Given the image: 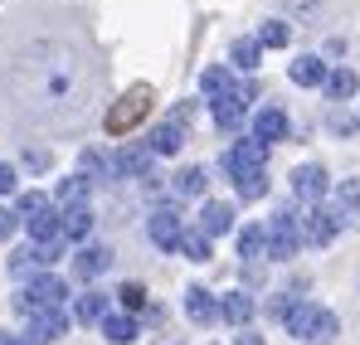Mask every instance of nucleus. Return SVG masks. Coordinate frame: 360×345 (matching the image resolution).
Here are the masks:
<instances>
[{
  "label": "nucleus",
  "mask_w": 360,
  "mask_h": 345,
  "mask_svg": "<svg viewBox=\"0 0 360 345\" xmlns=\"http://www.w3.org/2000/svg\"><path fill=\"white\" fill-rule=\"evenodd\" d=\"M88 58L68 54L59 44H34L30 54L20 58V78H34L30 93H20V108L30 122H49V126H68L78 122L88 108V93H93V73L83 68Z\"/></svg>",
  "instance_id": "1"
},
{
  "label": "nucleus",
  "mask_w": 360,
  "mask_h": 345,
  "mask_svg": "<svg viewBox=\"0 0 360 345\" xmlns=\"http://www.w3.org/2000/svg\"><path fill=\"white\" fill-rule=\"evenodd\" d=\"M151 98H156V93H151L146 83H136V88H127V93H122L117 103L108 108V117H103V126H108L112 136H127V131H131V126H136L141 117L151 112Z\"/></svg>",
  "instance_id": "2"
},
{
  "label": "nucleus",
  "mask_w": 360,
  "mask_h": 345,
  "mask_svg": "<svg viewBox=\"0 0 360 345\" xmlns=\"http://www.w3.org/2000/svg\"><path fill=\"white\" fill-rule=\"evenodd\" d=\"M224 166H229V175L234 180H243V175H263V166H268V146L253 136V141H239L229 156H224Z\"/></svg>",
  "instance_id": "3"
},
{
  "label": "nucleus",
  "mask_w": 360,
  "mask_h": 345,
  "mask_svg": "<svg viewBox=\"0 0 360 345\" xmlns=\"http://www.w3.org/2000/svg\"><path fill=\"white\" fill-rule=\"evenodd\" d=\"M326 190H331V175L321 171V166H297L292 171V195H297L302 204H321Z\"/></svg>",
  "instance_id": "4"
},
{
  "label": "nucleus",
  "mask_w": 360,
  "mask_h": 345,
  "mask_svg": "<svg viewBox=\"0 0 360 345\" xmlns=\"http://www.w3.org/2000/svg\"><path fill=\"white\" fill-rule=\"evenodd\" d=\"M180 238H185V224H180L176 204L151 209V243H156V248H180Z\"/></svg>",
  "instance_id": "5"
},
{
  "label": "nucleus",
  "mask_w": 360,
  "mask_h": 345,
  "mask_svg": "<svg viewBox=\"0 0 360 345\" xmlns=\"http://www.w3.org/2000/svg\"><path fill=\"white\" fill-rule=\"evenodd\" d=\"M108 268H112V248H103V243H83V248L73 253V273H78L83 282L103 278Z\"/></svg>",
  "instance_id": "6"
},
{
  "label": "nucleus",
  "mask_w": 360,
  "mask_h": 345,
  "mask_svg": "<svg viewBox=\"0 0 360 345\" xmlns=\"http://www.w3.org/2000/svg\"><path fill=\"white\" fill-rule=\"evenodd\" d=\"M341 224H346V214H336V209H311L307 219H302V233H307V243H331L336 233H341Z\"/></svg>",
  "instance_id": "7"
},
{
  "label": "nucleus",
  "mask_w": 360,
  "mask_h": 345,
  "mask_svg": "<svg viewBox=\"0 0 360 345\" xmlns=\"http://www.w3.org/2000/svg\"><path fill=\"white\" fill-rule=\"evenodd\" d=\"M63 331H68V316H63V311H39V316L30 321V331H25L20 345H49V341H59Z\"/></svg>",
  "instance_id": "8"
},
{
  "label": "nucleus",
  "mask_w": 360,
  "mask_h": 345,
  "mask_svg": "<svg viewBox=\"0 0 360 345\" xmlns=\"http://www.w3.org/2000/svg\"><path fill=\"white\" fill-rule=\"evenodd\" d=\"M185 316H190L195 326H214V321H219V301H214V292L185 287Z\"/></svg>",
  "instance_id": "9"
},
{
  "label": "nucleus",
  "mask_w": 360,
  "mask_h": 345,
  "mask_svg": "<svg viewBox=\"0 0 360 345\" xmlns=\"http://www.w3.org/2000/svg\"><path fill=\"white\" fill-rule=\"evenodd\" d=\"M73 321H83V326H103V321H108V292L88 287L78 301H73Z\"/></svg>",
  "instance_id": "10"
},
{
  "label": "nucleus",
  "mask_w": 360,
  "mask_h": 345,
  "mask_svg": "<svg viewBox=\"0 0 360 345\" xmlns=\"http://www.w3.org/2000/svg\"><path fill=\"white\" fill-rule=\"evenodd\" d=\"M200 229L210 233V238L229 233V229H234V204H224V200H205V209H200Z\"/></svg>",
  "instance_id": "11"
},
{
  "label": "nucleus",
  "mask_w": 360,
  "mask_h": 345,
  "mask_svg": "<svg viewBox=\"0 0 360 345\" xmlns=\"http://www.w3.org/2000/svg\"><path fill=\"white\" fill-rule=\"evenodd\" d=\"M253 136H258L263 146L283 141V136H288V112H283V108H263V112L253 117Z\"/></svg>",
  "instance_id": "12"
},
{
  "label": "nucleus",
  "mask_w": 360,
  "mask_h": 345,
  "mask_svg": "<svg viewBox=\"0 0 360 345\" xmlns=\"http://www.w3.org/2000/svg\"><path fill=\"white\" fill-rule=\"evenodd\" d=\"M288 73H292V83H297V88H326V78H331V73H326V63H321L316 54L292 58V68H288Z\"/></svg>",
  "instance_id": "13"
},
{
  "label": "nucleus",
  "mask_w": 360,
  "mask_h": 345,
  "mask_svg": "<svg viewBox=\"0 0 360 345\" xmlns=\"http://www.w3.org/2000/svg\"><path fill=\"white\" fill-rule=\"evenodd\" d=\"M180 141H185V126H180L176 117H166V122L151 131V141H146V146H151V156H176Z\"/></svg>",
  "instance_id": "14"
},
{
  "label": "nucleus",
  "mask_w": 360,
  "mask_h": 345,
  "mask_svg": "<svg viewBox=\"0 0 360 345\" xmlns=\"http://www.w3.org/2000/svg\"><path fill=\"white\" fill-rule=\"evenodd\" d=\"M112 171H117V175H131V180H141V175L151 171V146H122L117 161H112Z\"/></svg>",
  "instance_id": "15"
},
{
  "label": "nucleus",
  "mask_w": 360,
  "mask_h": 345,
  "mask_svg": "<svg viewBox=\"0 0 360 345\" xmlns=\"http://www.w3.org/2000/svg\"><path fill=\"white\" fill-rule=\"evenodd\" d=\"M243 98H248V88H234V93H224L219 103H210V108H214V122H219L224 131H234L243 122Z\"/></svg>",
  "instance_id": "16"
},
{
  "label": "nucleus",
  "mask_w": 360,
  "mask_h": 345,
  "mask_svg": "<svg viewBox=\"0 0 360 345\" xmlns=\"http://www.w3.org/2000/svg\"><path fill=\"white\" fill-rule=\"evenodd\" d=\"M219 316H224V321H229V326H248V321H253V297H248V292H229V297H224V301H219Z\"/></svg>",
  "instance_id": "17"
},
{
  "label": "nucleus",
  "mask_w": 360,
  "mask_h": 345,
  "mask_svg": "<svg viewBox=\"0 0 360 345\" xmlns=\"http://www.w3.org/2000/svg\"><path fill=\"white\" fill-rule=\"evenodd\" d=\"M39 268H44V263H39V248H34V243H25V248L10 253V278H30V282H34Z\"/></svg>",
  "instance_id": "18"
},
{
  "label": "nucleus",
  "mask_w": 360,
  "mask_h": 345,
  "mask_svg": "<svg viewBox=\"0 0 360 345\" xmlns=\"http://www.w3.org/2000/svg\"><path fill=\"white\" fill-rule=\"evenodd\" d=\"M25 229H30V238H34V243H54V238H63V214H59V209H49V214L30 219Z\"/></svg>",
  "instance_id": "19"
},
{
  "label": "nucleus",
  "mask_w": 360,
  "mask_h": 345,
  "mask_svg": "<svg viewBox=\"0 0 360 345\" xmlns=\"http://www.w3.org/2000/svg\"><path fill=\"white\" fill-rule=\"evenodd\" d=\"M88 233H93V209H88V204H78V209H63V238L83 243Z\"/></svg>",
  "instance_id": "20"
},
{
  "label": "nucleus",
  "mask_w": 360,
  "mask_h": 345,
  "mask_svg": "<svg viewBox=\"0 0 360 345\" xmlns=\"http://www.w3.org/2000/svg\"><path fill=\"white\" fill-rule=\"evenodd\" d=\"M210 243H214V238H210L205 229H185V238H180V253H185L190 263H210V253H214Z\"/></svg>",
  "instance_id": "21"
},
{
  "label": "nucleus",
  "mask_w": 360,
  "mask_h": 345,
  "mask_svg": "<svg viewBox=\"0 0 360 345\" xmlns=\"http://www.w3.org/2000/svg\"><path fill=\"white\" fill-rule=\"evenodd\" d=\"M83 200H88V180H83V175L59 180V190H54V204H59V209H78Z\"/></svg>",
  "instance_id": "22"
},
{
  "label": "nucleus",
  "mask_w": 360,
  "mask_h": 345,
  "mask_svg": "<svg viewBox=\"0 0 360 345\" xmlns=\"http://www.w3.org/2000/svg\"><path fill=\"white\" fill-rule=\"evenodd\" d=\"M49 209H54V200H49L44 190H30V195H20V204H15L20 224H30V219H39V214H49Z\"/></svg>",
  "instance_id": "23"
},
{
  "label": "nucleus",
  "mask_w": 360,
  "mask_h": 345,
  "mask_svg": "<svg viewBox=\"0 0 360 345\" xmlns=\"http://www.w3.org/2000/svg\"><path fill=\"white\" fill-rule=\"evenodd\" d=\"M136 331H141V326H136V316H108V321H103V336H108L112 345L136 341Z\"/></svg>",
  "instance_id": "24"
},
{
  "label": "nucleus",
  "mask_w": 360,
  "mask_h": 345,
  "mask_svg": "<svg viewBox=\"0 0 360 345\" xmlns=\"http://www.w3.org/2000/svg\"><path fill=\"white\" fill-rule=\"evenodd\" d=\"M360 78L351 73V68H336L331 78H326V98H336V103H346V98H356Z\"/></svg>",
  "instance_id": "25"
},
{
  "label": "nucleus",
  "mask_w": 360,
  "mask_h": 345,
  "mask_svg": "<svg viewBox=\"0 0 360 345\" xmlns=\"http://www.w3.org/2000/svg\"><path fill=\"white\" fill-rule=\"evenodd\" d=\"M263 253H268V233L253 229V224H243L239 229V258H253V263H258Z\"/></svg>",
  "instance_id": "26"
},
{
  "label": "nucleus",
  "mask_w": 360,
  "mask_h": 345,
  "mask_svg": "<svg viewBox=\"0 0 360 345\" xmlns=\"http://www.w3.org/2000/svg\"><path fill=\"white\" fill-rule=\"evenodd\" d=\"M336 326H341V321H336V311H326V306H321V311H316V321H311L307 345H331V341H336Z\"/></svg>",
  "instance_id": "27"
},
{
  "label": "nucleus",
  "mask_w": 360,
  "mask_h": 345,
  "mask_svg": "<svg viewBox=\"0 0 360 345\" xmlns=\"http://www.w3.org/2000/svg\"><path fill=\"white\" fill-rule=\"evenodd\" d=\"M316 311H321L316 301H297V306H292V316H288V331L307 341V336H311V321H316Z\"/></svg>",
  "instance_id": "28"
},
{
  "label": "nucleus",
  "mask_w": 360,
  "mask_h": 345,
  "mask_svg": "<svg viewBox=\"0 0 360 345\" xmlns=\"http://www.w3.org/2000/svg\"><path fill=\"white\" fill-rule=\"evenodd\" d=\"M200 88H205V98H210V103H219L224 93H234V83H229V73H224V68H205Z\"/></svg>",
  "instance_id": "29"
},
{
  "label": "nucleus",
  "mask_w": 360,
  "mask_h": 345,
  "mask_svg": "<svg viewBox=\"0 0 360 345\" xmlns=\"http://www.w3.org/2000/svg\"><path fill=\"white\" fill-rule=\"evenodd\" d=\"M176 195H180V200L205 195V166H185V171L176 175Z\"/></svg>",
  "instance_id": "30"
},
{
  "label": "nucleus",
  "mask_w": 360,
  "mask_h": 345,
  "mask_svg": "<svg viewBox=\"0 0 360 345\" xmlns=\"http://www.w3.org/2000/svg\"><path fill=\"white\" fill-rule=\"evenodd\" d=\"M288 39H292V30H288L283 20H263V30H258V44H263V49H283Z\"/></svg>",
  "instance_id": "31"
},
{
  "label": "nucleus",
  "mask_w": 360,
  "mask_h": 345,
  "mask_svg": "<svg viewBox=\"0 0 360 345\" xmlns=\"http://www.w3.org/2000/svg\"><path fill=\"white\" fill-rule=\"evenodd\" d=\"M258 54H263V44H258V39H234V49H229V58L239 63L243 73H248V68H258Z\"/></svg>",
  "instance_id": "32"
},
{
  "label": "nucleus",
  "mask_w": 360,
  "mask_h": 345,
  "mask_svg": "<svg viewBox=\"0 0 360 345\" xmlns=\"http://www.w3.org/2000/svg\"><path fill=\"white\" fill-rule=\"evenodd\" d=\"M117 301H122V311H127V316H136V311H146V287H141V282H122Z\"/></svg>",
  "instance_id": "33"
},
{
  "label": "nucleus",
  "mask_w": 360,
  "mask_h": 345,
  "mask_svg": "<svg viewBox=\"0 0 360 345\" xmlns=\"http://www.w3.org/2000/svg\"><path fill=\"white\" fill-rule=\"evenodd\" d=\"M234 190H239L243 204H248V200H263V195H268V171H263V175H243V180H234Z\"/></svg>",
  "instance_id": "34"
},
{
  "label": "nucleus",
  "mask_w": 360,
  "mask_h": 345,
  "mask_svg": "<svg viewBox=\"0 0 360 345\" xmlns=\"http://www.w3.org/2000/svg\"><path fill=\"white\" fill-rule=\"evenodd\" d=\"M341 209L346 214H360V180H346L341 185Z\"/></svg>",
  "instance_id": "35"
},
{
  "label": "nucleus",
  "mask_w": 360,
  "mask_h": 345,
  "mask_svg": "<svg viewBox=\"0 0 360 345\" xmlns=\"http://www.w3.org/2000/svg\"><path fill=\"white\" fill-rule=\"evenodd\" d=\"M78 171L98 180V175H108V166H103V156H98V151H83V156H78Z\"/></svg>",
  "instance_id": "36"
},
{
  "label": "nucleus",
  "mask_w": 360,
  "mask_h": 345,
  "mask_svg": "<svg viewBox=\"0 0 360 345\" xmlns=\"http://www.w3.org/2000/svg\"><path fill=\"white\" fill-rule=\"evenodd\" d=\"M292 306H297L292 297H273V301H268V316H273V321H288V316H292Z\"/></svg>",
  "instance_id": "37"
},
{
  "label": "nucleus",
  "mask_w": 360,
  "mask_h": 345,
  "mask_svg": "<svg viewBox=\"0 0 360 345\" xmlns=\"http://www.w3.org/2000/svg\"><path fill=\"white\" fill-rule=\"evenodd\" d=\"M15 229H20V214L0 204V238H10V233H15Z\"/></svg>",
  "instance_id": "38"
},
{
  "label": "nucleus",
  "mask_w": 360,
  "mask_h": 345,
  "mask_svg": "<svg viewBox=\"0 0 360 345\" xmlns=\"http://www.w3.org/2000/svg\"><path fill=\"white\" fill-rule=\"evenodd\" d=\"M10 190H15V166L0 161V195H10Z\"/></svg>",
  "instance_id": "39"
},
{
  "label": "nucleus",
  "mask_w": 360,
  "mask_h": 345,
  "mask_svg": "<svg viewBox=\"0 0 360 345\" xmlns=\"http://www.w3.org/2000/svg\"><path fill=\"white\" fill-rule=\"evenodd\" d=\"M331 131H356V122H351L346 112H336V117H331Z\"/></svg>",
  "instance_id": "40"
},
{
  "label": "nucleus",
  "mask_w": 360,
  "mask_h": 345,
  "mask_svg": "<svg viewBox=\"0 0 360 345\" xmlns=\"http://www.w3.org/2000/svg\"><path fill=\"white\" fill-rule=\"evenodd\" d=\"M234 345H263V336H248V331H243V336H239Z\"/></svg>",
  "instance_id": "41"
},
{
  "label": "nucleus",
  "mask_w": 360,
  "mask_h": 345,
  "mask_svg": "<svg viewBox=\"0 0 360 345\" xmlns=\"http://www.w3.org/2000/svg\"><path fill=\"white\" fill-rule=\"evenodd\" d=\"M0 345H20V341H15V336H10V331H0Z\"/></svg>",
  "instance_id": "42"
}]
</instances>
